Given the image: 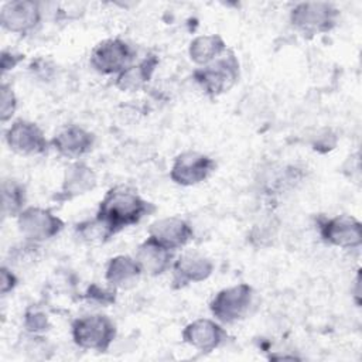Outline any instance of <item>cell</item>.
<instances>
[{
  "label": "cell",
  "instance_id": "cell-16",
  "mask_svg": "<svg viewBox=\"0 0 362 362\" xmlns=\"http://www.w3.org/2000/svg\"><path fill=\"white\" fill-rule=\"evenodd\" d=\"M173 252L163 243H160L153 236H147L136 250V262L141 270L147 276L156 277L163 274L170 266L173 260Z\"/></svg>",
  "mask_w": 362,
  "mask_h": 362
},
{
  "label": "cell",
  "instance_id": "cell-25",
  "mask_svg": "<svg viewBox=\"0 0 362 362\" xmlns=\"http://www.w3.org/2000/svg\"><path fill=\"white\" fill-rule=\"evenodd\" d=\"M17 109V98L13 88L3 82L0 85V120L6 123L11 119Z\"/></svg>",
  "mask_w": 362,
  "mask_h": 362
},
{
  "label": "cell",
  "instance_id": "cell-23",
  "mask_svg": "<svg viewBox=\"0 0 362 362\" xmlns=\"http://www.w3.org/2000/svg\"><path fill=\"white\" fill-rule=\"evenodd\" d=\"M8 255H10V267L11 266L27 267V266L34 264L35 260H38L40 246H38V243L25 240V243L11 247Z\"/></svg>",
  "mask_w": 362,
  "mask_h": 362
},
{
  "label": "cell",
  "instance_id": "cell-10",
  "mask_svg": "<svg viewBox=\"0 0 362 362\" xmlns=\"http://www.w3.org/2000/svg\"><path fill=\"white\" fill-rule=\"evenodd\" d=\"M4 139L11 151L27 157L42 154L49 146L42 130L35 123L24 119L13 122Z\"/></svg>",
  "mask_w": 362,
  "mask_h": 362
},
{
  "label": "cell",
  "instance_id": "cell-3",
  "mask_svg": "<svg viewBox=\"0 0 362 362\" xmlns=\"http://www.w3.org/2000/svg\"><path fill=\"white\" fill-rule=\"evenodd\" d=\"M194 79L211 98L228 92L239 79V61L232 51H226L215 61L198 68Z\"/></svg>",
  "mask_w": 362,
  "mask_h": 362
},
{
  "label": "cell",
  "instance_id": "cell-20",
  "mask_svg": "<svg viewBox=\"0 0 362 362\" xmlns=\"http://www.w3.org/2000/svg\"><path fill=\"white\" fill-rule=\"evenodd\" d=\"M226 52V42L219 34L195 37L188 47L189 59L197 65H208Z\"/></svg>",
  "mask_w": 362,
  "mask_h": 362
},
{
  "label": "cell",
  "instance_id": "cell-5",
  "mask_svg": "<svg viewBox=\"0 0 362 362\" xmlns=\"http://www.w3.org/2000/svg\"><path fill=\"white\" fill-rule=\"evenodd\" d=\"M252 301L253 288L246 283H240L218 291L209 303V310L219 322L232 324L246 317Z\"/></svg>",
  "mask_w": 362,
  "mask_h": 362
},
{
  "label": "cell",
  "instance_id": "cell-14",
  "mask_svg": "<svg viewBox=\"0 0 362 362\" xmlns=\"http://www.w3.org/2000/svg\"><path fill=\"white\" fill-rule=\"evenodd\" d=\"M49 144L59 156L75 160L92 150L95 144V136L81 126L69 124L61 129L51 139Z\"/></svg>",
  "mask_w": 362,
  "mask_h": 362
},
{
  "label": "cell",
  "instance_id": "cell-12",
  "mask_svg": "<svg viewBox=\"0 0 362 362\" xmlns=\"http://www.w3.org/2000/svg\"><path fill=\"white\" fill-rule=\"evenodd\" d=\"M182 341L199 352H212L226 339L225 328L209 318H198L182 329Z\"/></svg>",
  "mask_w": 362,
  "mask_h": 362
},
{
  "label": "cell",
  "instance_id": "cell-2",
  "mask_svg": "<svg viewBox=\"0 0 362 362\" xmlns=\"http://www.w3.org/2000/svg\"><path fill=\"white\" fill-rule=\"evenodd\" d=\"M74 342L88 351L106 352L116 338L115 322L102 314L76 318L71 325Z\"/></svg>",
  "mask_w": 362,
  "mask_h": 362
},
{
  "label": "cell",
  "instance_id": "cell-6",
  "mask_svg": "<svg viewBox=\"0 0 362 362\" xmlns=\"http://www.w3.org/2000/svg\"><path fill=\"white\" fill-rule=\"evenodd\" d=\"M17 228L28 242L41 243L57 236L64 222L52 211L41 206H28L17 216Z\"/></svg>",
  "mask_w": 362,
  "mask_h": 362
},
{
  "label": "cell",
  "instance_id": "cell-9",
  "mask_svg": "<svg viewBox=\"0 0 362 362\" xmlns=\"http://www.w3.org/2000/svg\"><path fill=\"white\" fill-rule=\"evenodd\" d=\"M215 161L198 151H184L174 158L170 178L182 187H192L205 181L215 170Z\"/></svg>",
  "mask_w": 362,
  "mask_h": 362
},
{
  "label": "cell",
  "instance_id": "cell-28",
  "mask_svg": "<svg viewBox=\"0 0 362 362\" xmlns=\"http://www.w3.org/2000/svg\"><path fill=\"white\" fill-rule=\"evenodd\" d=\"M24 59V55L13 52V51H7L4 49L1 52V71L3 74L13 69L16 65H18L21 61Z\"/></svg>",
  "mask_w": 362,
  "mask_h": 362
},
{
  "label": "cell",
  "instance_id": "cell-13",
  "mask_svg": "<svg viewBox=\"0 0 362 362\" xmlns=\"http://www.w3.org/2000/svg\"><path fill=\"white\" fill-rule=\"evenodd\" d=\"M214 272V263L204 255L188 252L173 264V287L182 288L191 283L206 280Z\"/></svg>",
  "mask_w": 362,
  "mask_h": 362
},
{
  "label": "cell",
  "instance_id": "cell-19",
  "mask_svg": "<svg viewBox=\"0 0 362 362\" xmlns=\"http://www.w3.org/2000/svg\"><path fill=\"white\" fill-rule=\"evenodd\" d=\"M158 65V58L156 55H148L139 64H132L123 69L116 76V88L123 92H136L141 89L153 76L156 66Z\"/></svg>",
  "mask_w": 362,
  "mask_h": 362
},
{
  "label": "cell",
  "instance_id": "cell-26",
  "mask_svg": "<svg viewBox=\"0 0 362 362\" xmlns=\"http://www.w3.org/2000/svg\"><path fill=\"white\" fill-rule=\"evenodd\" d=\"M83 298L88 300L89 303H95V304H99V305H110L116 301V288L112 287V288H102L100 286L92 283L86 293L83 294Z\"/></svg>",
  "mask_w": 362,
  "mask_h": 362
},
{
  "label": "cell",
  "instance_id": "cell-8",
  "mask_svg": "<svg viewBox=\"0 0 362 362\" xmlns=\"http://www.w3.org/2000/svg\"><path fill=\"white\" fill-rule=\"evenodd\" d=\"M321 239L337 247L355 249L362 243V225L351 215H337L334 218L318 219Z\"/></svg>",
  "mask_w": 362,
  "mask_h": 362
},
{
  "label": "cell",
  "instance_id": "cell-17",
  "mask_svg": "<svg viewBox=\"0 0 362 362\" xmlns=\"http://www.w3.org/2000/svg\"><path fill=\"white\" fill-rule=\"evenodd\" d=\"M96 187V174L85 163L75 161L65 170L62 185L57 194L58 201H69L92 191Z\"/></svg>",
  "mask_w": 362,
  "mask_h": 362
},
{
  "label": "cell",
  "instance_id": "cell-24",
  "mask_svg": "<svg viewBox=\"0 0 362 362\" xmlns=\"http://www.w3.org/2000/svg\"><path fill=\"white\" fill-rule=\"evenodd\" d=\"M23 325H24L25 331L33 334V335L44 334L51 327L47 314L42 313L41 310H37V308H28L25 311Z\"/></svg>",
  "mask_w": 362,
  "mask_h": 362
},
{
  "label": "cell",
  "instance_id": "cell-11",
  "mask_svg": "<svg viewBox=\"0 0 362 362\" xmlns=\"http://www.w3.org/2000/svg\"><path fill=\"white\" fill-rule=\"evenodd\" d=\"M41 20L38 3L30 0L7 1L0 10L1 27L14 34H27L33 31Z\"/></svg>",
  "mask_w": 362,
  "mask_h": 362
},
{
  "label": "cell",
  "instance_id": "cell-4",
  "mask_svg": "<svg viewBox=\"0 0 362 362\" xmlns=\"http://www.w3.org/2000/svg\"><path fill=\"white\" fill-rule=\"evenodd\" d=\"M339 16V10L327 1H305L297 4L290 13L291 25L304 35H315L331 31Z\"/></svg>",
  "mask_w": 362,
  "mask_h": 362
},
{
  "label": "cell",
  "instance_id": "cell-18",
  "mask_svg": "<svg viewBox=\"0 0 362 362\" xmlns=\"http://www.w3.org/2000/svg\"><path fill=\"white\" fill-rule=\"evenodd\" d=\"M141 270L134 257L117 255L112 257L106 266L105 279L115 288H129L136 284Z\"/></svg>",
  "mask_w": 362,
  "mask_h": 362
},
{
  "label": "cell",
  "instance_id": "cell-27",
  "mask_svg": "<svg viewBox=\"0 0 362 362\" xmlns=\"http://www.w3.org/2000/svg\"><path fill=\"white\" fill-rule=\"evenodd\" d=\"M17 283H18V279L14 274V272L11 270V267L3 264L0 269V291H1V294L6 296L10 291H13L16 288Z\"/></svg>",
  "mask_w": 362,
  "mask_h": 362
},
{
  "label": "cell",
  "instance_id": "cell-7",
  "mask_svg": "<svg viewBox=\"0 0 362 362\" xmlns=\"http://www.w3.org/2000/svg\"><path fill=\"white\" fill-rule=\"evenodd\" d=\"M134 51L120 38H107L100 41L90 52L89 62L92 68L102 75L120 74L132 65Z\"/></svg>",
  "mask_w": 362,
  "mask_h": 362
},
{
  "label": "cell",
  "instance_id": "cell-1",
  "mask_svg": "<svg viewBox=\"0 0 362 362\" xmlns=\"http://www.w3.org/2000/svg\"><path fill=\"white\" fill-rule=\"evenodd\" d=\"M156 206L141 198L137 191L126 185L110 188L99 204L96 216L105 221L115 233L139 223Z\"/></svg>",
  "mask_w": 362,
  "mask_h": 362
},
{
  "label": "cell",
  "instance_id": "cell-22",
  "mask_svg": "<svg viewBox=\"0 0 362 362\" xmlns=\"http://www.w3.org/2000/svg\"><path fill=\"white\" fill-rule=\"evenodd\" d=\"M75 233L83 243L88 245L106 243L113 238V235H116L112 228L98 216L79 222L75 226Z\"/></svg>",
  "mask_w": 362,
  "mask_h": 362
},
{
  "label": "cell",
  "instance_id": "cell-21",
  "mask_svg": "<svg viewBox=\"0 0 362 362\" xmlns=\"http://www.w3.org/2000/svg\"><path fill=\"white\" fill-rule=\"evenodd\" d=\"M25 188L16 180H6L1 184V215L3 218L18 216L25 208Z\"/></svg>",
  "mask_w": 362,
  "mask_h": 362
},
{
  "label": "cell",
  "instance_id": "cell-15",
  "mask_svg": "<svg viewBox=\"0 0 362 362\" xmlns=\"http://www.w3.org/2000/svg\"><path fill=\"white\" fill-rule=\"evenodd\" d=\"M148 236H153L168 249L177 250L192 240L194 230L185 219L168 216L153 222L148 228Z\"/></svg>",
  "mask_w": 362,
  "mask_h": 362
}]
</instances>
